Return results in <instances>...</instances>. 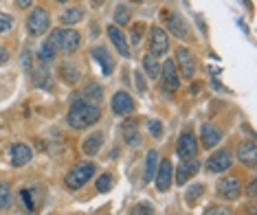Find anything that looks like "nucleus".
Wrapping results in <instances>:
<instances>
[{
  "instance_id": "nucleus-25",
  "label": "nucleus",
  "mask_w": 257,
  "mask_h": 215,
  "mask_svg": "<svg viewBox=\"0 0 257 215\" xmlns=\"http://www.w3.org/2000/svg\"><path fill=\"white\" fill-rule=\"evenodd\" d=\"M33 84L40 88H51V75L46 73V64L40 62V66L33 71Z\"/></svg>"
},
{
  "instance_id": "nucleus-2",
  "label": "nucleus",
  "mask_w": 257,
  "mask_h": 215,
  "mask_svg": "<svg viewBox=\"0 0 257 215\" xmlns=\"http://www.w3.org/2000/svg\"><path fill=\"white\" fill-rule=\"evenodd\" d=\"M79 33L73 31V29L68 27H60V29H53V33H51V40L49 42L55 46V49L64 51V53H75L79 46Z\"/></svg>"
},
{
  "instance_id": "nucleus-18",
  "label": "nucleus",
  "mask_w": 257,
  "mask_h": 215,
  "mask_svg": "<svg viewBox=\"0 0 257 215\" xmlns=\"http://www.w3.org/2000/svg\"><path fill=\"white\" fill-rule=\"evenodd\" d=\"M200 169V162H198L196 158H189V160H183V165L176 169V184H185L187 182V178H191V176H196V171Z\"/></svg>"
},
{
  "instance_id": "nucleus-34",
  "label": "nucleus",
  "mask_w": 257,
  "mask_h": 215,
  "mask_svg": "<svg viewBox=\"0 0 257 215\" xmlns=\"http://www.w3.org/2000/svg\"><path fill=\"white\" fill-rule=\"evenodd\" d=\"M148 130H150V134L156 136V138L163 136V123H161L159 119H150L148 121Z\"/></svg>"
},
{
  "instance_id": "nucleus-37",
  "label": "nucleus",
  "mask_w": 257,
  "mask_h": 215,
  "mask_svg": "<svg viewBox=\"0 0 257 215\" xmlns=\"http://www.w3.org/2000/svg\"><path fill=\"white\" fill-rule=\"evenodd\" d=\"M134 84H137V90L141 92V95H145L148 92V86H145V79H143V73H134Z\"/></svg>"
},
{
  "instance_id": "nucleus-8",
  "label": "nucleus",
  "mask_w": 257,
  "mask_h": 215,
  "mask_svg": "<svg viewBox=\"0 0 257 215\" xmlns=\"http://www.w3.org/2000/svg\"><path fill=\"white\" fill-rule=\"evenodd\" d=\"M231 165H233V156L229 149H218V152H213L207 158V171H211V173H222V171L231 169Z\"/></svg>"
},
{
  "instance_id": "nucleus-43",
  "label": "nucleus",
  "mask_w": 257,
  "mask_h": 215,
  "mask_svg": "<svg viewBox=\"0 0 257 215\" xmlns=\"http://www.w3.org/2000/svg\"><path fill=\"white\" fill-rule=\"evenodd\" d=\"M90 3H92V7H99V5H101L103 0H90Z\"/></svg>"
},
{
  "instance_id": "nucleus-21",
  "label": "nucleus",
  "mask_w": 257,
  "mask_h": 215,
  "mask_svg": "<svg viewBox=\"0 0 257 215\" xmlns=\"http://www.w3.org/2000/svg\"><path fill=\"white\" fill-rule=\"evenodd\" d=\"M156 167H159V152L156 149H150L145 154V182H152L154 180V173H156Z\"/></svg>"
},
{
  "instance_id": "nucleus-38",
  "label": "nucleus",
  "mask_w": 257,
  "mask_h": 215,
  "mask_svg": "<svg viewBox=\"0 0 257 215\" xmlns=\"http://www.w3.org/2000/svg\"><path fill=\"white\" fill-rule=\"evenodd\" d=\"M141 36H143V25H139V27H134V29H132V38H130V40H132V44H134V46H137L139 42H141Z\"/></svg>"
},
{
  "instance_id": "nucleus-30",
  "label": "nucleus",
  "mask_w": 257,
  "mask_h": 215,
  "mask_svg": "<svg viewBox=\"0 0 257 215\" xmlns=\"http://www.w3.org/2000/svg\"><path fill=\"white\" fill-rule=\"evenodd\" d=\"M112 184H114V180H112V176L110 173H101V176L97 178V191H101V193H106V191H110L112 189Z\"/></svg>"
},
{
  "instance_id": "nucleus-35",
  "label": "nucleus",
  "mask_w": 257,
  "mask_h": 215,
  "mask_svg": "<svg viewBox=\"0 0 257 215\" xmlns=\"http://www.w3.org/2000/svg\"><path fill=\"white\" fill-rule=\"evenodd\" d=\"M14 27V18L9 14H0V33H7Z\"/></svg>"
},
{
  "instance_id": "nucleus-12",
  "label": "nucleus",
  "mask_w": 257,
  "mask_h": 215,
  "mask_svg": "<svg viewBox=\"0 0 257 215\" xmlns=\"http://www.w3.org/2000/svg\"><path fill=\"white\" fill-rule=\"evenodd\" d=\"M132 110H134V99L127 95V92H123V90L114 92V97H112V112L119 114V117H127V114H132Z\"/></svg>"
},
{
  "instance_id": "nucleus-1",
  "label": "nucleus",
  "mask_w": 257,
  "mask_h": 215,
  "mask_svg": "<svg viewBox=\"0 0 257 215\" xmlns=\"http://www.w3.org/2000/svg\"><path fill=\"white\" fill-rule=\"evenodd\" d=\"M101 117V108L99 103H92L88 99H75L71 103V110L66 114V123L73 130H84V127L95 125Z\"/></svg>"
},
{
  "instance_id": "nucleus-20",
  "label": "nucleus",
  "mask_w": 257,
  "mask_h": 215,
  "mask_svg": "<svg viewBox=\"0 0 257 215\" xmlns=\"http://www.w3.org/2000/svg\"><path fill=\"white\" fill-rule=\"evenodd\" d=\"M101 143H103L101 132H92V134L88 138H84V143H81V152L86 156H95L99 152V147H101Z\"/></svg>"
},
{
  "instance_id": "nucleus-4",
  "label": "nucleus",
  "mask_w": 257,
  "mask_h": 215,
  "mask_svg": "<svg viewBox=\"0 0 257 215\" xmlns=\"http://www.w3.org/2000/svg\"><path fill=\"white\" fill-rule=\"evenodd\" d=\"M51 27V14L44 7H36L27 18V29L31 36H44Z\"/></svg>"
},
{
  "instance_id": "nucleus-42",
  "label": "nucleus",
  "mask_w": 257,
  "mask_h": 215,
  "mask_svg": "<svg viewBox=\"0 0 257 215\" xmlns=\"http://www.w3.org/2000/svg\"><path fill=\"white\" fill-rule=\"evenodd\" d=\"M16 3H18V7H20V9H29V7H31L33 0H16Z\"/></svg>"
},
{
  "instance_id": "nucleus-19",
  "label": "nucleus",
  "mask_w": 257,
  "mask_h": 215,
  "mask_svg": "<svg viewBox=\"0 0 257 215\" xmlns=\"http://www.w3.org/2000/svg\"><path fill=\"white\" fill-rule=\"evenodd\" d=\"M165 27L169 29V31H172V36H176L178 40H187V27H185V20L180 18L178 14H167Z\"/></svg>"
},
{
  "instance_id": "nucleus-33",
  "label": "nucleus",
  "mask_w": 257,
  "mask_h": 215,
  "mask_svg": "<svg viewBox=\"0 0 257 215\" xmlns=\"http://www.w3.org/2000/svg\"><path fill=\"white\" fill-rule=\"evenodd\" d=\"M11 204V189L5 182H0V208H7Z\"/></svg>"
},
{
  "instance_id": "nucleus-22",
  "label": "nucleus",
  "mask_w": 257,
  "mask_h": 215,
  "mask_svg": "<svg viewBox=\"0 0 257 215\" xmlns=\"http://www.w3.org/2000/svg\"><path fill=\"white\" fill-rule=\"evenodd\" d=\"M123 138H125L127 145H132V147H139V145H141V134H139L134 121H125L123 123Z\"/></svg>"
},
{
  "instance_id": "nucleus-26",
  "label": "nucleus",
  "mask_w": 257,
  "mask_h": 215,
  "mask_svg": "<svg viewBox=\"0 0 257 215\" xmlns=\"http://www.w3.org/2000/svg\"><path fill=\"white\" fill-rule=\"evenodd\" d=\"M84 20V9L81 7H71V9H66L62 14V22H64V27H68V25H77V22Z\"/></svg>"
},
{
  "instance_id": "nucleus-29",
  "label": "nucleus",
  "mask_w": 257,
  "mask_h": 215,
  "mask_svg": "<svg viewBox=\"0 0 257 215\" xmlns=\"http://www.w3.org/2000/svg\"><path fill=\"white\" fill-rule=\"evenodd\" d=\"M132 20V11L127 9V7H123V5H119V7L114 9V22L119 27H123V25H127V22Z\"/></svg>"
},
{
  "instance_id": "nucleus-11",
  "label": "nucleus",
  "mask_w": 257,
  "mask_h": 215,
  "mask_svg": "<svg viewBox=\"0 0 257 215\" xmlns=\"http://www.w3.org/2000/svg\"><path fill=\"white\" fill-rule=\"evenodd\" d=\"M172 176H174L172 160H161L159 167H156V173H154L156 189H159V191H167L169 187H172Z\"/></svg>"
},
{
  "instance_id": "nucleus-15",
  "label": "nucleus",
  "mask_w": 257,
  "mask_h": 215,
  "mask_svg": "<svg viewBox=\"0 0 257 215\" xmlns=\"http://www.w3.org/2000/svg\"><path fill=\"white\" fill-rule=\"evenodd\" d=\"M33 158V152L27 143H16L11 147V165L14 167H25L27 162H31Z\"/></svg>"
},
{
  "instance_id": "nucleus-32",
  "label": "nucleus",
  "mask_w": 257,
  "mask_h": 215,
  "mask_svg": "<svg viewBox=\"0 0 257 215\" xmlns=\"http://www.w3.org/2000/svg\"><path fill=\"white\" fill-rule=\"evenodd\" d=\"M130 215H154V206L148 204V202H139V204L132 206Z\"/></svg>"
},
{
  "instance_id": "nucleus-36",
  "label": "nucleus",
  "mask_w": 257,
  "mask_h": 215,
  "mask_svg": "<svg viewBox=\"0 0 257 215\" xmlns=\"http://www.w3.org/2000/svg\"><path fill=\"white\" fill-rule=\"evenodd\" d=\"M204 215H233V211L226 206H209L207 211H204Z\"/></svg>"
},
{
  "instance_id": "nucleus-9",
  "label": "nucleus",
  "mask_w": 257,
  "mask_h": 215,
  "mask_svg": "<svg viewBox=\"0 0 257 215\" xmlns=\"http://www.w3.org/2000/svg\"><path fill=\"white\" fill-rule=\"evenodd\" d=\"M161 79H163V86L165 90L174 92L180 88V75H178V68H176V62L172 60H165L161 66Z\"/></svg>"
},
{
  "instance_id": "nucleus-6",
  "label": "nucleus",
  "mask_w": 257,
  "mask_h": 215,
  "mask_svg": "<svg viewBox=\"0 0 257 215\" xmlns=\"http://www.w3.org/2000/svg\"><path fill=\"white\" fill-rule=\"evenodd\" d=\"M176 152L183 160H189V158H196L198 154V141H196V134L191 130H185L183 134L178 136V145H176Z\"/></svg>"
},
{
  "instance_id": "nucleus-24",
  "label": "nucleus",
  "mask_w": 257,
  "mask_h": 215,
  "mask_svg": "<svg viewBox=\"0 0 257 215\" xmlns=\"http://www.w3.org/2000/svg\"><path fill=\"white\" fill-rule=\"evenodd\" d=\"M60 75H62V79L66 81V84H77L79 81V68L75 66V64H62L60 66Z\"/></svg>"
},
{
  "instance_id": "nucleus-45",
  "label": "nucleus",
  "mask_w": 257,
  "mask_h": 215,
  "mask_svg": "<svg viewBox=\"0 0 257 215\" xmlns=\"http://www.w3.org/2000/svg\"><path fill=\"white\" fill-rule=\"evenodd\" d=\"M132 3H143V0H132Z\"/></svg>"
},
{
  "instance_id": "nucleus-40",
  "label": "nucleus",
  "mask_w": 257,
  "mask_h": 215,
  "mask_svg": "<svg viewBox=\"0 0 257 215\" xmlns=\"http://www.w3.org/2000/svg\"><path fill=\"white\" fill-rule=\"evenodd\" d=\"M29 49H25V55H22V66H25V71H31V60H29Z\"/></svg>"
},
{
  "instance_id": "nucleus-3",
  "label": "nucleus",
  "mask_w": 257,
  "mask_h": 215,
  "mask_svg": "<svg viewBox=\"0 0 257 215\" xmlns=\"http://www.w3.org/2000/svg\"><path fill=\"white\" fill-rule=\"evenodd\" d=\"M92 176H95V165H92V162H79V165H75L73 169L66 173L64 182H66L68 189H81Z\"/></svg>"
},
{
  "instance_id": "nucleus-5",
  "label": "nucleus",
  "mask_w": 257,
  "mask_h": 215,
  "mask_svg": "<svg viewBox=\"0 0 257 215\" xmlns=\"http://www.w3.org/2000/svg\"><path fill=\"white\" fill-rule=\"evenodd\" d=\"M176 68H178V75H183L185 79H194L196 75V57L191 53L189 49H185V46H180L176 51Z\"/></svg>"
},
{
  "instance_id": "nucleus-39",
  "label": "nucleus",
  "mask_w": 257,
  "mask_h": 215,
  "mask_svg": "<svg viewBox=\"0 0 257 215\" xmlns=\"http://www.w3.org/2000/svg\"><path fill=\"white\" fill-rule=\"evenodd\" d=\"M246 193H248V197H255V193H257V178H250V182L246 187Z\"/></svg>"
},
{
  "instance_id": "nucleus-7",
  "label": "nucleus",
  "mask_w": 257,
  "mask_h": 215,
  "mask_svg": "<svg viewBox=\"0 0 257 215\" xmlns=\"http://www.w3.org/2000/svg\"><path fill=\"white\" fill-rule=\"evenodd\" d=\"M169 51V38L165 33V29L161 27H152L150 29V53L154 57L165 55Z\"/></svg>"
},
{
  "instance_id": "nucleus-13",
  "label": "nucleus",
  "mask_w": 257,
  "mask_h": 215,
  "mask_svg": "<svg viewBox=\"0 0 257 215\" xmlns=\"http://www.w3.org/2000/svg\"><path fill=\"white\" fill-rule=\"evenodd\" d=\"M92 57L97 60V64L101 66V73L110 77V75L114 73V57L108 53V49H103V46H95L92 49Z\"/></svg>"
},
{
  "instance_id": "nucleus-31",
  "label": "nucleus",
  "mask_w": 257,
  "mask_h": 215,
  "mask_svg": "<svg viewBox=\"0 0 257 215\" xmlns=\"http://www.w3.org/2000/svg\"><path fill=\"white\" fill-rule=\"evenodd\" d=\"M202 193H204V184H191V187L187 189L185 197H187V202H196Z\"/></svg>"
},
{
  "instance_id": "nucleus-44",
  "label": "nucleus",
  "mask_w": 257,
  "mask_h": 215,
  "mask_svg": "<svg viewBox=\"0 0 257 215\" xmlns=\"http://www.w3.org/2000/svg\"><path fill=\"white\" fill-rule=\"evenodd\" d=\"M57 3H68V0H57Z\"/></svg>"
},
{
  "instance_id": "nucleus-14",
  "label": "nucleus",
  "mask_w": 257,
  "mask_h": 215,
  "mask_svg": "<svg viewBox=\"0 0 257 215\" xmlns=\"http://www.w3.org/2000/svg\"><path fill=\"white\" fill-rule=\"evenodd\" d=\"M237 158L242 160V165L255 167L257 165V145H255V141H242V143H239Z\"/></svg>"
},
{
  "instance_id": "nucleus-41",
  "label": "nucleus",
  "mask_w": 257,
  "mask_h": 215,
  "mask_svg": "<svg viewBox=\"0 0 257 215\" xmlns=\"http://www.w3.org/2000/svg\"><path fill=\"white\" fill-rule=\"evenodd\" d=\"M7 62H9V51L3 46V49H0V64H7Z\"/></svg>"
},
{
  "instance_id": "nucleus-28",
  "label": "nucleus",
  "mask_w": 257,
  "mask_h": 215,
  "mask_svg": "<svg viewBox=\"0 0 257 215\" xmlns=\"http://www.w3.org/2000/svg\"><path fill=\"white\" fill-rule=\"evenodd\" d=\"M40 62H42V64L55 62V46L51 42H44L42 46H40Z\"/></svg>"
},
{
  "instance_id": "nucleus-17",
  "label": "nucleus",
  "mask_w": 257,
  "mask_h": 215,
  "mask_svg": "<svg viewBox=\"0 0 257 215\" xmlns=\"http://www.w3.org/2000/svg\"><path fill=\"white\" fill-rule=\"evenodd\" d=\"M200 141H202V147L204 149H211V147H215V145L222 141V134H220V130L215 125L204 123L200 127Z\"/></svg>"
},
{
  "instance_id": "nucleus-10",
  "label": "nucleus",
  "mask_w": 257,
  "mask_h": 215,
  "mask_svg": "<svg viewBox=\"0 0 257 215\" xmlns=\"http://www.w3.org/2000/svg\"><path fill=\"white\" fill-rule=\"evenodd\" d=\"M239 191H242V184H239V178L237 176H226V178H220L218 182V195L224 197V200H237L239 197Z\"/></svg>"
},
{
  "instance_id": "nucleus-23",
  "label": "nucleus",
  "mask_w": 257,
  "mask_h": 215,
  "mask_svg": "<svg viewBox=\"0 0 257 215\" xmlns=\"http://www.w3.org/2000/svg\"><path fill=\"white\" fill-rule=\"evenodd\" d=\"M143 68H145V75H148L150 79H159L161 77V64L152 53H148L143 57Z\"/></svg>"
},
{
  "instance_id": "nucleus-16",
  "label": "nucleus",
  "mask_w": 257,
  "mask_h": 215,
  "mask_svg": "<svg viewBox=\"0 0 257 215\" xmlns=\"http://www.w3.org/2000/svg\"><path fill=\"white\" fill-rule=\"evenodd\" d=\"M106 31H108V38L112 40V44L116 46V51H119V55L121 57H130V46H127V40L123 36V31H121L116 25H110Z\"/></svg>"
},
{
  "instance_id": "nucleus-27",
  "label": "nucleus",
  "mask_w": 257,
  "mask_h": 215,
  "mask_svg": "<svg viewBox=\"0 0 257 215\" xmlns=\"http://www.w3.org/2000/svg\"><path fill=\"white\" fill-rule=\"evenodd\" d=\"M81 99H88V101H92V103H99L103 99V90L99 88L95 81H88V84H86V88H84V97H81Z\"/></svg>"
}]
</instances>
